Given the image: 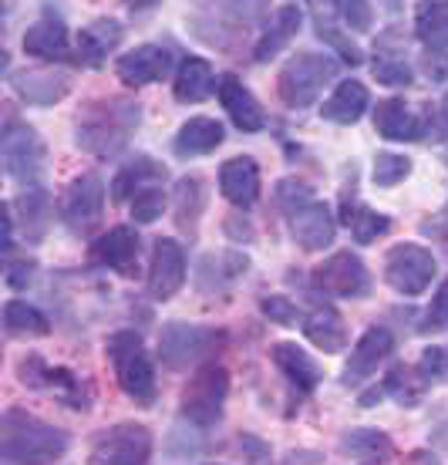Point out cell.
I'll use <instances>...</instances> for the list:
<instances>
[{
	"instance_id": "6da1fadb",
	"label": "cell",
	"mask_w": 448,
	"mask_h": 465,
	"mask_svg": "<svg viewBox=\"0 0 448 465\" xmlns=\"http://www.w3.org/2000/svg\"><path fill=\"white\" fill-rule=\"evenodd\" d=\"M68 452V435L27 411H4L0 419V459L4 462H55Z\"/></svg>"
},
{
	"instance_id": "7a4b0ae2",
	"label": "cell",
	"mask_w": 448,
	"mask_h": 465,
	"mask_svg": "<svg viewBox=\"0 0 448 465\" xmlns=\"http://www.w3.org/2000/svg\"><path fill=\"white\" fill-rule=\"evenodd\" d=\"M138 125V105L125 98H108L88 105L78 125V145L98 159H112L128 145V135Z\"/></svg>"
},
{
	"instance_id": "3957f363",
	"label": "cell",
	"mask_w": 448,
	"mask_h": 465,
	"mask_svg": "<svg viewBox=\"0 0 448 465\" xmlns=\"http://www.w3.org/2000/svg\"><path fill=\"white\" fill-rule=\"evenodd\" d=\"M108 358L115 368L118 388L125 391L135 405L149 408L155 401V371H152V361L145 354V344L135 331H118L108 338Z\"/></svg>"
},
{
	"instance_id": "277c9868",
	"label": "cell",
	"mask_w": 448,
	"mask_h": 465,
	"mask_svg": "<svg viewBox=\"0 0 448 465\" xmlns=\"http://www.w3.org/2000/svg\"><path fill=\"white\" fill-rule=\"evenodd\" d=\"M337 74V61L331 54H314V51H304V54H294V58L284 64L280 78H276V88H280V98L284 105L290 108H311L317 102V94L324 92V84Z\"/></svg>"
},
{
	"instance_id": "5b68a950",
	"label": "cell",
	"mask_w": 448,
	"mask_h": 465,
	"mask_svg": "<svg viewBox=\"0 0 448 465\" xmlns=\"http://www.w3.org/2000/svg\"><path fill=\"white\" fill-rule=\"evenodd\" d=\"M226 395H230V371L223 364H206L183 388V415L199 429H209L223 419Z\"/></svg>"
},
{
	"instance_id": "8992f818",
	"label": "cell",
	"mask_w": 448,
	"mask_h": 465,
	"mask_svg": "<svg viewBox=\"0 0 448 465\" xmlns=\"http://www.w3.org/2000/svg\"><path fill=\"white\" fill-rule=\"evenodd\" d=\"M216 344H223V334H219V331H213V327L173 321V324L162 327L159 358H162V364H165V368L183 371V368L195 364L199 358H206L209 351H216Z\"/></svg>"
},
{
	"instance_id": "52a82bcc",
	"label": "cell",
	"mask_w": 448,
	"mask_h": 465,
	"mask_svg": "<svg viewBox=\"0 0 448 465\" xmlns=\"http://www.w3.org/2000/svg\"><path fill=\"white\" fill-rule=\"evenodd\" d=\"M435 277V256L418 243H398L384 256V280L404 297H418Z\"/></svg>"
},
{
	"instance_id": "ba28073f",
	"label": "cell",
	"mask_w": 448,
	"mask_h": 465,
	"mask_svg": "<svg viewBox=\"0 0 448 465\" xmlns=\"http://www.w3.org/2000/svg\"><path fill=\"white\" fill-rule=\"evenodd\" d=\"M152 455V435L145 425H115L102 431L92 445L95 465H142Z\"/></svg>"
},
{
	"instance_id": "9c48e42d",
	"label": "cell",
	"mask_w": 448,
	"mask_h": 465,
	"mask_svg": "<svg viewBox=\"0 0 448 465\" xmlns=\"http://www.w3.org/2000/svg\"><path fill=\"white\" fill-rule=\"evenodd\" d=\"M314 283L321 287L324 293L331 297H347V301H357V297H368L371 291V277L364 260L351 250H341L334 253L331 260H324L317 273H314Z\"/></svg>"
},
{
	"instance_id": "30bf717a",
	"label": "cell",
	"mask_w": 448,
	"mask_h": 465,
	"mask_svg": "<svg viewBox=\"0 0 448 465\" xmlns=\"http://www.w3.org/2000/svg\"><path fill=\"white\" fill-rule=\"evenodd\" d=\"M0 155H4V169L17 183H37L45 173V145L37 139L35 128H11L4 142H0Z\"/></svg>"
},
{
	"instance_id": "8fae6325",
	"label": "cell",
	"mask_w": 448,
	"mask_h": 465,
	"mask_svg": "<svg viewBox=\"0 0 448 465\" xmlns=\"http://www.w3.org/2000/svg\"><path fill=\"white\" fill-rule=\"evenodd\" d=\"M105 206V183L95 173L81 175L68 186L65 199H61V223L71 232H88L95 223L102 220Z\"/></svg>"
},
{
	"instance_id": "7c38bea8",
	"label": "cell",
	"mask_w": 448,
	"mask_h": 465,
	"mask_svg": "<svg viewBox=\"0 0 448 465\" xmlns=\"http://www.w3.org/2000/svg\"><path fill=\"white\" fill-rule=\"evenodd\" d=\"M185 283V253L175 240H155L149 267V291L155 301H173Z\"/></svg>"
},
{
	"instance_id": "4fadbf2b",
	"label": "cell",
	"mask_w": 448,
	"mask_h": 465,
	"mask_svg": "<svg viewBox=\"0 0 448 465\" xmlns=\"http://www.w3.org/2000/svg\"><path fill=\"white\" fill-rule=\"evenodd\" d=\"M216 92H219V102H223V108L230 112L233 125L240 128V132H260V128L266 125L260 102H256L254 92H250V88H246L236 74H223Z\"/></svg>"
},
{
	"instance_id": "5bb4252c",
	"label": "cell",
	"mask_w": 448,
	"mask_h": 465,
	"mask_svg": "<svg viewBox=\"0 0 448 465\" xmlns=\"http://www.w3.org/2000/svg\"><path fill=\"white\" fill-rule=\"evenodd\" d=\"M169 64H173V58H169V51L159 45H142L135 47V51H128V54H122L115 64L118 78L125 84H132V88H138V84H152L159 82V78H165V71H169Z\"/></svg>"
},
{
	"instance_id": "9a60e30c",
	"label": "cell",
	"mask_w": 448,
	"mask_h": 465,
	"mask_svg": "<svg viewBox=\"0 0 448 465\" xmlns=\"http://www.w3.org/2000/svg\"><path fill=\"white\" fill-rule=\"evenodd\" d=\"M219 189H223V196L230 199L233 206H240V210L254 206L256 196H260V165L250 155H236L230 163H223Z\"/></svg>"
},
{
	"instance_id": "2e32d148",
	"label": "cell",
	"mask_w": 448,
	"mask_h": 465,
	"mask_svg": "<svg viewBox=\"0 0 448 465\" xmlns=\"http://www.w3.org/2000/svg\"><path fill=\"white\" fill-rule=\"evenodd\" d=\"M391 351H394V338H391L388 327H371L368 334L357 341V348L351 351V361H347L344 368V381L347 384L364 381L368 374L378 371V364L388 358Z\"/></svg>"
},
{
	"instance_id": "e0dca14e",
	"label": "cell",
	"mask_w": 448,
	"mask_h": 465,
	"mask_svg": "<svg viewBox=\"0 0 448 465\" xmlns=\"http://www.w3.org/2000/svg\"><path fill=\"white\" fill-rule=\"evenodd\" d=\"M21 381L31 384V388H51V391H58L71 408H88V398L78 395L81 388L78 378L71 371H65V368H47L45 361L35 358V354L21 361Z\"/></svg>"
},
{
	"instance_id": "ac0fdd59",
	"label": "cell",
	"mask_w": 448,
	"mask_h": 465,
	"mask_svg": "<svg viewBox=\"0 0 448 465\" xmlns=\"http://www.w3.org/2000/svg\"><path fill=\"white\" fill-rule=\"evenodd\" d=\"M92 260L98 267H112L118 273H135V263H138V240L135 232L128 230V226H115V230H108L105 236H98L92 243Z\"/></svg>"
},
{
	"instance_id": "d6986e66",
	"label": "cell",
	"mask_w": 448,
	"mask_h": 465,
	"mask_svg": "<svg viewBox=\"0 0 448 465\" xmlns=\"http://www.w3.org/2000/svg\"><path fill=\"white\" fill-rule=\"evenodd\" d=\"M290 230H294V240H297L304 250H324V246L334 243V216L331 210L324 206V203H304L297 213H294V223H290Z\"/></svg>"
},
{
	"instance_id": "ffe728a7",
	"label": "cell",
	"mask_w": 448,
	"mask_h": 465,
	"mask_svg": "<svg viewBox=\"0 0 448 465\" xmlns=\"http://www.w3.org/2000/svg\"><path fill=\"white\" fill-rule=\"evenodd\" d=\"M71 82L68 74L61 71H47V68H35V71H21L14 78V92L21 94L27 105H55L68 94Z\"/></svg>"
},
{
	"instance_id": "44dd1931",
	"label": "cell",
	"mask_w": 448,
	"mask_h": 465,
	"mask_svg": "<svg viewBox=\"0 0 448 465\" xmlns=\"http://www.w3.org/2000/svg\"><path fill=\"white\" fill-rule=\"evenodd\" d=\"M24 54L45 61L65 58L68 54V27H65V21L47 14L37 24H31L27 35H24Z\"/></svg>"
},
{
	"instance_id": "7402d4cb",
	"label": "cell",
	"mask_w": 448,
	"mask_h": 465,
	"mask_svg": "<svg viewBox=\"0 0 448 465\" xmlns=\"http://www.w3.org/2000/svg\"><path fill=\"white\" fill-rule=\"evenodd\" d=\"M270 358H274V364L284 371V378H287L297 391H304V395H311L314 388L321 384V368H317V361H314L307 351H300L297 344H274Z\"/></svg>"
},
{
	"instance_id": "603a6c76",
	"label": "cell",
	"mask_w": 448,
	"mask_h": 465,
	"mask_svg": "<svg viewBox=\"0 0 448 465\" xmlns=\"http://www.w3.org/2000/svg\"><path fill=\"white\" fill-rule=\"evenodd\" d=\"M374 128L381 139L388 142H412L422 139V122L412 115V108L402 98H384L374 108Z\"/></svg>"
},
{
	"instance_id": "cb8c5ba5",
	"label": "cell",
	"mask_w": 448,
	"mask_h": 465,
	"mask_svg": "<svg viewBox=\"0 0 448 465\" xmlns=\"http://www.w3.org/2000/svg\"><path fill=\"white\" fill-rule=\"evenodd\" d=\"M368 108V88L361 82H341L337 92L321 105V115L334 125H354Z\"/></svg>"
},
{
	"instance_id": "d4e9b609",
	"label": "cell",
	"mask_w": 448,
	"mask_h": 465,
	"mask_svg": "<svg viewBox=\"0 0 448 465\" xmlns=\"http://www.w3.org/2000/svg\"><path fill=\"white\" fill-rule=\"evenodd\" d=\"M304 334L311 338L314 348L327 351V354H337V351L347 348V327L344 317L337 314L334 307H317L307 321H304Z\"/></svg>"
},
{
	"instance_id": "484cf974",
	"label": "cell",
	"mask_w": 448,
	"mask_h": 465,
	"mask_svg": "<svg viewBox=\"0 0 448 465\" xmlns=\"http://www.w3.org/2000/svg\"><path fill=\"white\" fill-rule=\"evenodd\" d=\"M223 125H219L216 118H189L183 128H179V135H175V155H206L213 152L216 145H223Z\"/></svg>"
},
{
	"instance_id": "4316f807",
	"label": "cell",
	"mask_w": 448,
	"mask_h": 465,
	"mask_svg": "<svg viewBox=\"0 0 448 465\" xmlns=\"http://www.w3.org/2000/svg\"><path fill=\"white\" fill-rule=\"evenodd\" d=\"M414 31L432 51L448 47V0H425L414 11Z\"/></svg>"
},
{
	"instance_id": "83f0119b",
	"label": "cell",
	"mask_w": 448,
	"mask_h": 465,
	"mask_svg": "<svg viewBox=\"0 0 448 465\" xmlns=\"http://www.w3.org/2000/svg\"><path fill=\"white\" fill-rule=\"evenodd\" d=\"M216 88V78H213V68H209V61L203 58H189L179 68V78H175V98L179 102H206L209 94Z\"/></svg>"
},
{
	"instance_id": "f1b7e54d",
	"label": "cell",
	"mask_w": 448,
	"mask_h": 465,
	"mask_svg": "<svg viewBox=\"0 0 448 465\" xmlns=\"http://www.w3.org/2000/svg\"><path fill=\"white\" fill-rule=\"evenodd\" d=\"M118 41H122V27L118 21H95L88 27H81V37H78V54L88 64H102L105 54L108 51H115Z\"/></svg>"
},
{
	"instance_id": "f546056e",
	"label": "cell",
	"mask_w": 448,
	"mask_h": 465,
	"mask_svg": "<svg viewBox=\"0 0 448 465\" xmlns=\"http://www.w3.org/2000/svg\"><path fill=\"white\" fill-rule=\"evenodd\" d=\"M341 452L357 459V462H388L391 459V439L378 429H357L347 431L341 439Z\"/></svg>"
},
{
	"instance_id": "4dcf8cb0",
	"label": "cell",
	"mask_w": 448,
	"mask_h": 465,
	"mask_svg": "<svg viewBox=\"0 0 448 465\" xmlns=\"http://www.w3.org/2000/svg\"><path fill=\"white\" fill-rule=\"evenodd\" d=\"M297 31H300V11L290 4V7H280V14H276V21H274V27L264 35V41L256 45V51H254V58L264 64V61H270V58H276L284 47L297 37Z\"/></svg>"
},
{
	"instance_id": "1f68e13d",
	"label": "cell",
	"mask_w": 448,
	"mask_h": 465,
	"mask_svg": "<svg viewBox=\"0 0 448 465\" xmlns=\"http://www.w3.org/2000/svg\"><path fill=\"white\" fill-rule=\"evenodd\" d=\"M4 324H7V334H14V338H45L47 331H51L47 317L27 301L7 303L4 307Z\"/></svg>"
},
{
	"instance_id": "d6a6232c",
	"label": "cell",
	"mask_w": 448,
	"mask_h": 465,
	"mask_svg": "<svg viewBox=\"0 0 448 465\" xmlns=\"http://www.w3.org/2000/svg\"><path fill=\"white\" fill-rule=\"evenodd\" d=\"M425 384H428V378L422 371L398 364V368H391L388 378H384V391L398 398L404 408H412V405H418V401H422V395H425Z\"/></svg>"
},
{
	"instance_id": "836d02e7",
	"label": "cell",
	"mask_w": 448,
	"mask_h": 465,
	"mask_svg": "<svg viewBox=\"0 0 448 465\" xmlns=\"http://www.w3.org/2000/svg\"><path fill=\"white\" fill-rule=\"evenodd\" d=\"M165 175V169H162L159 163H152L149 155H138L135 163H128L122 173L115 175V183H112V196L122 203V199L132 196V189L142 186L145 179H162Z\"/></svg>"
},
{
	"instance_id": "e575fe53",
	"label": "cell",
	"mask_w": 448,
	"mask_h": 465,
	"mask_svg": "<svg viewBox=\"0 0 448 465\" xmlns=\"http://www.w3.org/2000/svg\"><path fill=\"white\" fill-rule=\"evenodd\" d=\"M203 203H206L203 179H195V175L183 179V183H179V206H175V213H179V226H183V230L195 226L199 213H203Z\"/></svg>"
},
{
	"instance_id": "d590c367",
	"label": "cell",
	"mask_w": 448,
	"mask_h": 465,
	"mask_svg": "<svg viewBox=\"0 0 448 465\" xmlns=\"http://www.w3.org/2000/svg\"><path fill=\"white\" fill-rule=\"evenodd\" d=\"M412 175V159H404V155H394V152H381L378 159H374V183L381 189H391L404 183Z\"/></svg>"
},
{
	"instance_id": "8d00e7d4",
	"label": "cell",
	"mask_w": 448,
	"mask_h": 465,
	"mask_svg": "<svg viewBox=\"0 0 448 465\" xmlns=\"http://www.w3.org/2000/svg\"><path fill=\"white\" fill-rule=\"evenodd\" d=\"M347 226H351V232H354L357 243H374L381 232H388V216H381V213L368 210V206H361L357 210V216H347Z\"/></svg>"
},
{
	"instance_id": "74e56055",
	"label": "cell",
	"mask_w": 448,
	"mask_h": 465,
	"mask_svg": "<svg viewBox=\"0 0 448 465\" xmlns=\"http://www.w3.org/2000/svg\"><path fill=\"white\" fill-rule=\"evenodd\" d=\"M162 210H165V193L155 186H145L132 199V216H135V223H155L162 216Z\"/></svg>"
},
{
	"instance_id": "f35d334b",
	"label": "cell",
	"mask_w": 448,
	"mask_h": 465,
	"mask_svg": "<svg viewBox=\"0 0 448 465\" xmlns=\"http://www.w3.org/2000/svg\"><path fill=\"white\" fill-rule=\"evenodd\" d=\"M213 4L219 14H226L233 21H256L270 7V0H213Z\"/></svg>"
},
{
	"instance_id": "ab89813d",
	"label": "cell",
	"mask_w": 448,
	"mask_h": 465,
	"mask_svg": "<svg viewBox=\"0 0 448 465\" xmlns=\"http://www.w3.org/2000/svg\"><path fill=\"white\" fill-rule=\"evenodd\" d=\"M374 78L381 84H412V68L402 58H378L374 61Z\"/></svg>"
},
{
	"instance_id": "60d3db41",
	"label": "cell",
	"mask_w": 448,
	"mask_h": 465,
	"mask_svg": "<svg viewBox=\"0 0 448 465\" xmlns=\"http://www.w3.org/2000/svg\"><path fill=\"white\" fill-rule=\"evenodd\" d=\"M422 331H448V280L438 287L435 297H432V307H428Z\"/></svg>"
},
{
	"instance_id": "b9f144b4",
	"label": "cell",
	"mask_w": 448,
	"mask_h": 465,
	"mask_svg": "<svg viewBox=\"0 0 448 465\" xmlns=\"http://www.w3.org/2000/svg\"><path fill=\"white\" fill-rule=\"evenodd\" d=\"M341 17L351 31H368L371 27V4L368 0H341Z\"/></svg>"
},
{
	"instance_id": "7bdbcfd3",
	"label": "cell",
	"mask_w": 448,
	"mask_h": 465,
	"mask_svg": "<svg viewBox=\"0 0 448 465\" xmlns=\"http://www.w3.org/2000/svg\"><path fill=\"white\" fill-rule=\"evenodd\" d=\"M264 314L270 317V321H276V324H284V327H294V321H297V307L287 301V297H266L264 301Z\"/></svg>"
},
{
	"instance_id": "ee69618b",
	"label": "cell",
	"mask_w": 448,
	"mask_h": 465,
	"mask_svg": "<svg viewBox=\"0 0 448 465\" xmlns=\"http://www.w3.org/2000/svg\"><path fill=\"white\" fill-rule=\"evenodd\" d=\"M314 21H317V35H334V14L341 11V0H311Z\"/></svg>"
},
{
	"instance_id": "f6af8a7d",
	"label": "cell",
	"mask_w": 448,
	"mask_h": 465,
	"mask_svg": "<svg viewBox=\"0 0 448 465\" xmlns=\"http://www.w3.org/2000/svg\"><path fill=\"white\" fill-rule=\"evenodd\" d=\"M418 371L425 374L428 381H435L438 374L445 371V351H442V348H428L425 358H422V364H418Z\"/></svg>"
},
{
	"instance_id": "bcb514c9",
	"label": "cell",
	"mask_w": 448,
	"mask_h": 465,
	"mask_svg": "<svg viewBox=\"0 0 448 465\" xmlns=\"http://www.w3.org/2000/svg\"><path fill=\"white\" fill-rule=\"evenodd\" d=\"M294 199H297V203H311V189L304 186V183H280V203H287L290 210H297V206H294Z\"/></svg>"
},
{
	"instance_id": "7dc6e473",
	"label": "cell",
	"mask_w": 448,
	"mask_h": 465,
	"mask_svg": "<svg viewBox=\"0 0 448 465\" xmlns=\"http://www.w3.org/2000/svg\"><path fill=\"white\" fill-rule=\"evenodd\" d=\"M31 263H11V270H7V283H11L14 291H21L24 283H27V280H31Z\"/></svg>"
},
{
	"instance_id": "c3c4849f",
	"label": "cell",
	"mask_w": 448,
	"mask_h": 465,
	"mask_svg": "<svg viewBox=\"0 0 448 465\" xmlns=\"http://www.w3.org/2000/svg\"><path fill=\"white\" fill-rule=\"evenodd\" d=\"M425 68H428V74H432V78H445V74H448V61L442 58V54H428Z\"/></svg>"
},
{
	"instance_id": "681fc988",
	"label": "cell",
	"mask_w": 448,
	"mask_h": 465,
	"mask_svg": "<svg viewBox=\"0 0 448 465\" xmlns=\"http://www.w3.org/2000/svg\"><path fill=\"white\" fill-rule=\"evenodd\" d=\"M445 128H448V94H445Z\"/></svg>"
},
{
	"instance_id": "f907efd6",
	"label": "cell",
	"mask_w": 448,
	"mask_h": 465,
	"mask_svg": "<svg viewBox=\"0 0 448 465\" xmlns=\"http://www.w3.org/2000/svg\"><path fill=\"white\" fill-rule=\"evenodd\" d=\"M438 439H442V442H448V431H445V435H438Z\"/></svg>"
},
{
	"instance_id": "816d5d0a",
	"label": "cell",
	"mask_w": 448,
	"mask_h": 465,
	"mask_svg": "<svg viewBox=\"0 0 448 465\" xmlns=\"http://www.w3.org/2000/svg\"><path fill=\"white\" fill-rule=\"evenodd\" d=\"M445 371H448V351H445Z\"/></svg>"
}]
</instances>
